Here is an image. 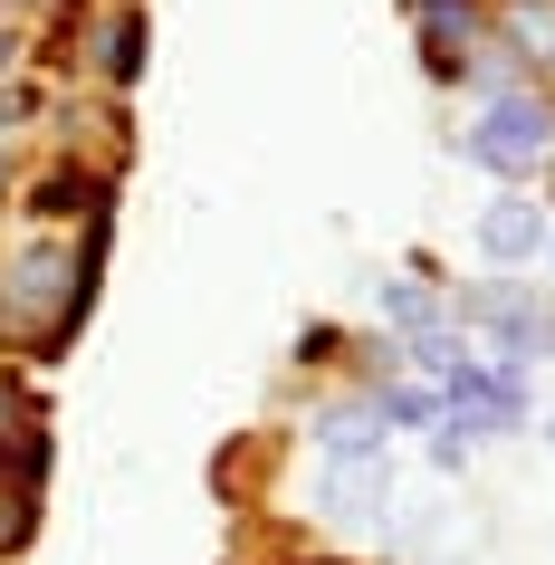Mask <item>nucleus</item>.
<instances>
[{
	"label": "nucleus",
	"mask_w": 555,
	"mask_h": 565,
	"mask_svg": "<svg viewBox=\"0 0 555 565\" xmlns=\"http://www.w3.org/2000/svg\"><path fill=\"white\" fill-rule=\"evenodd\" d=\"M460 153L479 163V173H508V182H526L536 163L555 153V106L536 87H508V96H489V116L460 135Z\"/></svg>",
	"instance_id": "1"
},
{
	"label": "nucleus",
	"mask_w": 555,
	"mask_h": 565,
	"mask_svg": "<svg viewBox=\"0 0 555 565\" xmlns=\"http://www.w3.org/2000/svg\"><path fill=\"white\" fill-rule=\"evenodd\" d=\"M546 231H555V211H546V202H517V192H508V202L479 211V259L508 278V268H526L536 249H546Z\"/></svg>",
	"instance_id": "2"
},
{
	"label": "nucleus",
	"mask_w": 555,
	"mask_h": 565,
	"mask_svg": "<svg viewBox=\"0 0 555 565\" xmlns=\"http://www.w3.org/2000/svg\"><path fill=\"white\" fill-rule=\"evenodd\" d=\"M307 441H317L325 460H374V450H383V413H374V393H345V403H325V413L307 422Z\"/></svg>",
	"instance_id": "3"
},
{
	"label": "nucleus",
	"mask_w": 555,
	"mask_h": 565,
	"mask_svg": "<svg viewBox=\"0 0 555 565\" xmlns=\"http://www.w3.org/2000/svg\"><path fill=\"white\" fill-rule=\"evenodd\" d=\"M393 508V460H325V518H383Z\"/></svg>",
	"instance_id": "4"
},
{
	"label": "nucleus",
	"mask_w": 555,
	"mask_h": 565,
	"mask_svg": "<svg viewBox=\"0 0 555 565\" xmlns=\"http://www.w3.org/2000/svg\"><path fill=\"white\" fill-rule=\"evenodd\" d=\"M383 317H393L403 335H431L440 327V288L421 278V268H403V278H383Z\"/></svg>",
	"instance_id": "5"
},
{
	"label": "nucleus",
	"mask_w": 555,
	"mask_h": 565,
	"mask_svg": "<svg viewBox=\"0 0 555 565\" xmlns=\"http://www.w3.org/2000/svg\"><path fill=\"white\" fill-rule=\"evenodd\" d=\"M421 39H431V67L440 77H460L479 49H469V10H421Z\"/></svg>",
	"instance_id": "6"
},
{
	"label": "nucleus",
	"mask_w": 555,
	"mask_h": 565,
	"mask_svg": "<svg viewBox=\"0 0 555 565\" xmlns=\"http://www.w3.org/2000/svg\"><path fill=\"white\" fill-rule=\"evenodd\" d=\"M374 413H383V431H421V422H440V393L431 384H374Z\"/></svg>",
	"instance_id": "7"
},
{
	"label": "nucleus",
	"mask_w": 555,
	"mask_h": 565,
	"mask_svg": "<svg viewBox=\"0 0 555 565\" xmlns=\"http://www.w3.org/2000/svg\"><path fill=\"white\" fill-rule=\"evenodd\" d=\"M508 49H517L526 67L555 58V0H546V10H536V0H517V10H508Z\"/></svg>",
	"instance_id": "8"
},
{
	"label": "nucleus",
	"mask_w": 555,
	"mask_h": 565,
	"mask_svg": "<svg viewBox=\"0 0 555 565\" xmlns=\"http://www.w3.org/2000/svg\"><path fill=\"white\" fill-rule=\"evenodd\" d=\"M106 77H135V20H116V30H106Z\"/></svg>",
	"instance_id": "9"
},
{
	"label": "nucleus",
	"mask_w": 555,
	"mask_h": 565,
	"mask_svg": "<svg viewBox=\"0 0 555 565\" xmlns=\"http://www.w3.org/2000/svg\"><path fill=\"white\" fill-rule=\"evenodd\" d=\"M0 67H10V30H0Z\"/></svg>",
	"instance_id": "10"
},
{
	"label": "nucleus",
	"mask_w": 555,
	"mask_h": 565,
	"mask_svg": "<svg viewBox=\"0 0 555 565\" xmlns=\"http://www.w3.org/2000/svg\"><path fill=\"white\" fill-rule=\"evenodd\" d=\"M546 249H555V231H546Z\"/></svg>",
	"instance_id": "11"
}]
</instances>
